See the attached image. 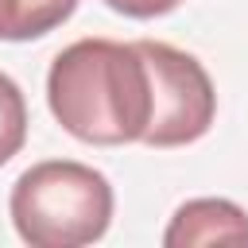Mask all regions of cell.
<instances>
[{
	"label": "cell",
	"mask_w": 248,
	"mask_h": 248,
	"mask_svg": "<svg viewBox=\"0 0 248 248\" xmlns=\"http://www.w3.org/2000/svg\"><path fill=\"white\" fill-rule=\"evenodd\" d=\"M105 4L120 16H128V19H155V16L174 12L182 0H105Z\"/></svg>",
	"instance_id": "52a82bcc"
},
{
	"label": "cell",
	"mask_w": 248,
	"mask_h": 248,
	"mask_svg": "<svg viewBox=\"0 0 248 248\" xmlns=\"http://www.w3.org/2000/svg\"><path fill=\"white\" fill-rule=\"evenodd\" d=\"M46 105L62 132L81 143H143L151 124V66L140 39H78L58 50L46 70Z\"/></svg>",
	"instance_id": "6da1fadb"
},
{
	"label": "cell",
	"mask_w": 248,
	"mask_h": 248,
	"mask_svg": "<svg viewBox=\"0 0 248 248\" xmlns=\"http://www.w3.org/2000/svg\"><path fill=\"white\" fill-rule=\"evenodd\" d=\"M167 248L198 244H248V213L229 198H194L182 202L163 232Z\"/></svg>",
	"instance_id": "277c9868"
},
{
	"label": "cell",
	"mask_w": 248,
	"mask_h": 248,
	"mask_svg": "<svg viewBox=\"0 0 248 248\" xmlns=\"http://www.w3.org/2000/svg\"><path fill=\"white\" fill-rule=\"evenodd\" d=\"M27 143V101L23 89L0 70V167Z\"/></svg>",
	"instance_id": "8992f818"
},
{
	"label": "cell",
	"mask_w": 248,
	"mask_h": 248,
	"mask_svg": "<svg viewBox=\"0 0 248 248\" xmlns=\"http://www.w3.org/2000/svg\"><path fill=\"white\" fill-rule=\"evenodd\" d=\"M112 182L74 159H46L27 167L8 198L12 225L31 248H81L112 225Z\"/></svg>",
	"instance_id": "7a4b0ae2"
},
{
	"label": "cell",
	"mask_w": 248,
	"mask_h": 248,
	"mask_svg": "<svg viewBox=\"0 0 248 248\" xmlns=\"http://www.w3.org/2000/svg\"><path fill=\"white\" fill-rule=\"evenodd\" d=\"M81 0H0V39L31 43L62 27Z\"/></svg>",
	"instance_id": "5b68a950"
},
{
	"label": "cell",
	"mask_w": 248,
	"mask_h": 248,
	"mask_svg": "<svg viewBox=\"0 0 248 248\" xmlns=\"http://www.w3.org/2000/svg\"><path fill=\"white\" fill-rule=\"evenodd\" d=\"M151 66V124L143 132L147 147H186L213 128L217 89L205 66L159 39H140Z\"/></svg>",
	"instance_id": "3957f363"
}]
</instances>
